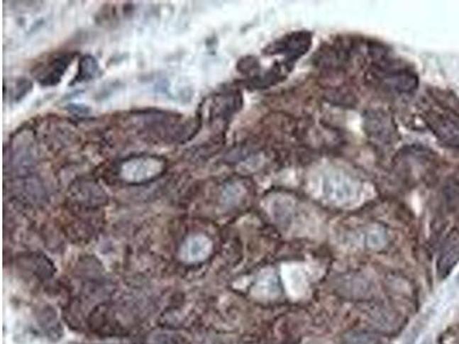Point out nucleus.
<instances>
[{"label":"nucleus","instance_id":"1","mask_svg":"<svg viewBox=\"0 0 459 344\" xmlns=\"http://www.w3.org/2000/svg\"><path fill=\"white\" fill-rule=\"evenodd\" d=\"M165 170V162L154 156H141L128 160L121 167V174L129 183H145L160 176Z\"/></svg>","mask_w":459,"mask_h":344},{"label":"nucleus","instance_id":"2","mask_svg":"<svg viewBox=\"0 0 459 344\" xmlns=\"http://www.w3.org/2000/svg\"><path fill=\"white\" fill-rule=\"evenodd\" d=\"M311 45V35L306 31L291 33L275 44L272 53H284L288 61H295L302 57Z\"/></svg>","mask_w":459,"mask_h":344},{"label":"nucleus","instance_id":"3","mask_svg":"<svg viewBox=\"0 0 459 344\" xmlns=\"http://www.w3.org/2000/svg\"><path fill=\"white\" fill-rule=\"evenodd\" d=\"M428 126L442 143L459 148L458 118L450 115L436 114L429 118Z\"/></svg>","mask_w":459,"mask_h":344},{"label":"nucleus","instance_id":"4","mask_svg":"<svg viewBox=\"0 0 459 344\" xmlns=\"http://www.w3.org/2000/svg\"><path fill=\"white\" fill-rule=\"evenodd\" d=\"M459 260V233L451 232L442 245L440 257L438 260V271L441 277L449 274Z\"/></svg>","mask_w":459,"mask_h":344},{"label":"nucleus","instance_id":"5","mask_svg":"<svg viewBox=\"0 0 459 344\" xmlns=\"http://www.w3.org/2000/svg\"><path fill=\"white\" fill-rule=\"evenodd\" d=\"M70 63V57L68 55L55 57L39 72L37 79L44 87L57 85L61 81L62 76L66 74Z\"/></svg>","mask_w":459,"mask_h":344},{"label":"nucleus","instance_id":"6","mask_svg":"<svg viewBox=\"0 0 459 344\" xmlns=\"http://www.w3.org/2000/svg\"><path fill=\"white\" fill-rule=\"evenodd\" d=\"M384 79L390 90H394L395 92L411 93L417 90V76L410 70H403V69L389 70Z\"/></svg>","mask_w":459,"mask_h":344},{"label":"nucleus","instance_id":"7","mask_svg":"<svg viewBox=\"0 0 459 344\" xmlns=\"http://www.w3.org/2000/svg\"><path fill=\"white\" fill-rule=\"evenodd\" d=\"M365 126L369 128L367 129L369 135L377 138L379 140H389L390 135L394 133L393 124L390 123L388 117L385 116V114L370 113L367 115V120L365 121Z\"/></svg>","mask_w":459,"mask_h":344},{"label":"nucleus","instance_id":"8","mask_svg":"<svg viewBox=\"0 0 459 344\" xmlns=\"http://www.w3.org/2000/svg\"><path fill=\"white\" fill-rule=\"evenodd\" d=\"M99 74V63L96 61V57H92V55H85L79 61L76 82L92 81L94 78L98 77Z\"/></svg>","mask_w":459,"mask_h":344},{"label":"nucleus","instance_id":"9","mask_svg":"<svg viewBox=\"0 0 459 344\" xmlns=\"http://www.w3.org/2000/svg\"><path fill=\"white\" fill-rule=\"evenodd\" d=\"M68 108H70V111H72L74 114L87 115L90 113V109L85 107L84 105H70Z\"/></svg>","mask_w":459,"mask_h":344}]
</instances>
